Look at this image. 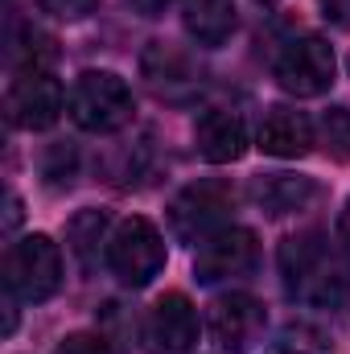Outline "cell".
I'll list each match as a JSON object with an SVG mask.
<instances>
[{
	"mask_svg": "<svg viewBox=\"0 0 350 354\" xmlns=\"http://www.w3.org/2000/svg\"><path fill=\"white\" fill-rule=\"evenodd\" d=\"M66 243L83 268H95L99 248H107V214L103 210H79L66 223Z\"/></svg>",
	"mask_w": 350,
	"mask_h": 354,
	"instance_id": "cell-16",
	"label": "cell"
},
{
	"mask_svg": "<svg viewBox=\"0 0 350 354\" xmlns=\"http://www.w3.org/2000/svg\"><path fill=\"white\" fill-rule=\"evenodd\" d=\"M260 264V239L248 227H223L206 243H198L194 256V280L198 284H219V280H239L252 276Z\"/></svg>",
	"mask_w": 350,
	"mask_h": 354,
	"instance_id": "cell-9",
	"label": "cell"
},
{
	"mask_svg": "<svg viewBox=\"0 0 350 354\" xmlns=\"http://www.w3.org/2000/svg\"><path fill=\"white\" fill-rule=\"evenodd\" d=\"M103 260L111 268V276L128 288H145L153 284L161 272H165V239L161 231L132 214V218H120L107 235V248H103Z\"/></svg>",
	"mask_w": 350,
	"mask_h": 354,
	"instance_id": "cell-4",
	"label": "cell"
},
{
	"mask_svg": "<svg viewBox=\"0 0 350 354\" xmlns=\"http://www.w3.org/2000/svg\"><path fill=\"white\" fill-rule=\"evenodd\" d=\"M338 62H334V46L317 33H297L288 37L276 58H272V79L280 83V91L297 95V99H317L334 87Z\"/></svg>",
	"mask_w": 350,
	"mask_h": 354,
	"instance_id": "cell-6",
	"label": "cell"
},
{
	"mask_svg": "<svg viewBox=\"0 0 350 354\" xmlns=\"http://www.w3.org/2000/svg\"><path fill=\"white\" fill-rule=\"evenodd\" d=\"M37 4H42V12H50L58 21H83L99 8V0H37Z\"/></svg>",
	"mask_w": 350,
	"mask_h": 354,
	"instance_id": "cell-21",
	"label": "cell"
},
{
	"mask_svg": "<svg viewBox=\"0 0 350 354\" xmlns=\"http://www.w3.org/2000/svg\"><path fill=\"white\" fill-rule=\"evenodd\" d=\"M322 4V17L338 29H350V0H317Z\"/></svg>",
	"mask_w": 350,
	"mask_h": 354,
	"instance_id": "cell-22",
	"label": "cell"
},
{
	"mask_svg": "<svg viewBox=\"0 0 350 354\" xmlns=\"http://www.w3.org/2000/svg\"><path fill=\"white\" fill-rule=\"evenodd\" d=\"M140 342L149 354H190L198 342V309L185 292H165L153 301L140 326Z\"/></svg>",
	"mask_w": 350,
	"mask_h": 354,
	"instance_id": "cell-10",
	"label": "cell"
},
{
	"mask_svg": "<svg viewBox=\"0 0 350 354\" xmlns=\"http://www.w3.org/2000/svg\"><path fill=\"white\" fill-rule=\"evenodd\" d=\"M140 75L157 99H169V103H185L206 87L198 58H190L169 41H149V50L140 54Z\"/></svg>",
	"mask_w": 350,
	"mask_h": 354,
	"instance_id": "cell-11",
	"label": "cell"
},
{
	"mask_svg": "<svg viewBox=\"0 0 350 354\" xmlns=\"http://www.w3.org/2000/svg\"><path fill=\"white\" fill-rule=\"evenodd\" d=\"M21 223V198L17 194H8V214H4V231H12Z\"/></svg>",
	"mask_w": 350,
	"mask_h": 354,
	"instance_id": "cell-25",
	"label": "cell"
},
{
	"mask_svg": "<svg viewBox=\"0 0 350 354\" xmlns=\"http://www.w3.org/2000/svg\"><path fill=\"white\" fill-rule=\"evenodd\" d=\"M42 174L46 181L54 185V189H62V185H71L75 174H79V153H75V145H54L50 153H46V161H42Z\"/></svg>",
	"mask_w": 350,
	"mask_h": 354,
	"instance_id": "cell-19",
	"label": "cell"
},
{
	"mask_svg": "<svg viewBox=\"0 0 350 354\" xmlns=\"http://www.w3.org/2000/svg\"><path fill=\"white\" fill-rule=\"evenodd\" d=\"M268 354H334V346L326 342V334H322L317 326H309V322H288V326L272 338Z\"/></svg>",
	"mask_w": 350,
	"mask_h": 354,
	"instance_id": "cell-17",
	"label": "cell"
},
{
	"mask_svg": "<svg viewBox=\"0 0 350 354\" xmlns=\"http://www.w3.org/2000/svg\"><path fill=\"white\" fill-rule=\"evenodd\" d=\"M256 140H260V149L268 153V157L297 161V157H305V153L317 145V128H313V120H309L305 111L276 103V107L264 111Z\"/></svg>",
	"mask_w": 350,
	"mask_h": 354,
	"instance_id": "cell-13",
	"label": "cell"
},
{
	"mask_svg": "<svg viewBox=\"0 0 350 354\" xmlns=\"http://www.w3.org/2000/svg\"><path fill=\"white\" fill-rule=\"evenodd\" d=\"M288 301L309 309H342L350 301V256L322 231H297L276 252Z\"/></svg>",
	"mask_w": 350,
	"mask_h": 354,
	"instance_id": "cell-1",
	"label": "cell"
},
{
	"mask_svg": "<svg viewBox=\"0 0 350 354\" xmlns=\"http://www.w3.org/2000/svg\"><path fill=\"white\" fill-rule=\"evenodd\" d=\"M128 4H132V8H136L140 17H161V12H165V8H169L174 0H128Z\"/></svg>",
	"mask_w": 350,
	"mask_h": 354,
	"instance_id": "cell-23",
	"label": "cell"
},
{
	"mask_svg": "<svg viewBox=\"0 0 350 354\" xmlns=\"http://www.w3.org/2000/svg\"><path fill=\"white\" fill-rule=\"evenodd\" d=\"M313 128H317V145L326 149V157L350 161V107H326Z\"/></svg>",
	"mask_w": 350,
	"mask_h": 354,
	"instance_id": "cell-18",
	"label": "cell"
},
{
	"mask_svg": "<svg viewBox=\"0 0 350 354\" xmlns=\"http://www.w3.org/2000/svg\"><path fill=\"white\" fill-rule=\"evenodd\" d=\"M231 210H235V189L227 181L219 177L190 181L169 202V231L181 243H206L214 231L231 227Z\"/></svg>",
	"mask_w": 350,
	"mask_h": 354,
	"instance_id": "cell-5",
	"label": "cell"
},
{
	"mask_svg": "<svg viewBox=\"0 0 350 354\" xmlns=\"http://www.w3.org/2000/svg\"><path fill=\"white\" fill-rule=\"evenodd\" d=\"M206 330L214 346L227 354H248L268 330V309L252 292H223L206 309Z\"/></svg>",
	"mask_w": 350,
	"mask_h": 354,
	"instance_id": "cell-8",
	"label": "cell"
},
{
	"mask_svg": "<svg viewBox=\"0 0 350 354\" xmlns=\"http://www.w3.org/2000/svg\"><path fill=\"white\" fill-rule=\"evenodd\" d=\"M181 21L198 46H223L235 33V0H181Z\"/></svg>",
	"mask_w": 350,
	"mask_h": 354,
	"instance_id": "cell-15",
	"label": "cell"
},
{
	"mask_svg": "<svg viewBox=\"0 0 350 354\" xmlns=\"http://www.w3.org/2000/svg\"><path fill=\"white\" fill-rule=\"evenodd\" d=\"M62 107H66V91L42 66L17 71L8 91H4V115L21 132H46V128H54L58 115H62Z\"/></svg>",
	"mask_w": 350,
	"mask_h": 354,
	"instance_id": "cell-7",
	"label": "cell"
},
{
	"mask_svg": "<svg viewBox=\"0 0 350 354\" xmlns=\"http://www.w3.org/2000/svg\"><path fill=\"white\" fill-rule=\"evenodd\" d=\"M248 198L268 218H284V214H297V210L313 206L317 181L301 174H256L248 181Z\"/></svg>",
	"mask_w": 350,
	"mask_h": 354,
	"instance_id": "cell-14",
	"label": "cell"
},
{
	"mask_svg": "<svg viewBox=\"0 0 350 354\" xmlns=\"http://www.w3.org/2000/svg\"><path fill=\"white\" fill-rule=\"evenodd\" d=\"M264 4H268V0H264Z\"/></svg>",
	"mask_w": 350,
	"mask_h": 354,
	"instance_id": "cell-26",
	"label": "cell"
},
{
	"mask_svg": "<svg viewBox=\"0 0 350 354\" xmlns=\"http://www.w3.org/2000/svg\"><path fill=\"white\" fill-rule=\"evenodd\" d=\"M338 248L350 256V198H347V206L338 210Z\"/></svg>",
	"mask_w": 350,
	"mask_h": 354,
	"instance_id": "cell-24",
	"label": "cell"
},
{
	"mask_svg": "<svg viewBox=\"0 0 350 354\" xmlns=\"http://www.w3.org/2000/svg\"><path fill=\"white\" fill-rule=\"evenodd\" d=\"M194 149H198V157L210 161V165H231V161H239V157L248 153V120H243V111L223 107V103L206 107V111L194 120Z\"/></svg>",
	"mask_w": 350,
	"mask_h": 354,
	"instance_id": "cell-12",
	"label": "cell"
},
{
	"mask_svg": "<svg viewBox=\"0 0 350 354\" xmlns=\"http://www.w3.org/2000/svg\"><path fill=\"white\" fill-rule=\"evenodd\" d=\"M54 354H116V346H111L107 334H99V330H83V334H66Z\"/></svg>",
	"mask_w": 350,
	"mask_h": 354,
	"instance_id": "cell-20",
	"label": "cell"
},
{
	"mask_svg": "<svg viewBox=\"0 0 350 354\" xmlns=\"http://www.w3.org/2000/svg\"><path fill=\"white\" fill-rule=\"evenodd\" d=\"M66 107H71V120L95 136H111V132L128 128L136 115L132 87L116 71H83L71 87Z\"/></svg>",
	"mask_w": 350,
	"mask_h": 354,
	"instance_id": "cell-2",
	"label": "cell"
},
{
	"mask_svg": "<svg viewBox=\"0 0 350 354\" xmlns=\"http://www.w3.org/2000/svg\"><path fill=\"white\" fill-rule=\"evenodd\" d=\"M62 252L50 235H25L4 252V292L25 305H42L62 288Z\"/></svg>",
	"mask_w": 350,
	"mask_h": 354,
	"instance_id": "cell-3",
	"label": "cell"
}]
</instances>
